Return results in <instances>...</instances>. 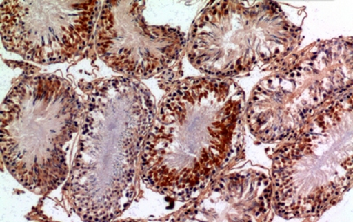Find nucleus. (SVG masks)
Wrapping results in <instances>:
<instances>
[{
	"label": "nucleus",
	"mask_w": 353,
	"mask_h": 222,
	"mask_svg": "<svg viewBox=\"0 0 353 222\" xmlns=\"http://www.w3.org/2000/svg\"><path fill=\"white\" fill-rule=\"evenodd\" d=\"M155 114L152 93L136 78L112 77L93 85L66 188L83 220H113L132 203Z\"/></svg>",
	"instance_id": "f257e3e1"
},
{
	"label": "nucleus",
	"mask_w": 353,
	"mask_h": 222,
	"mask_svg": "<svg viewBox=\"0 0 353 222\" xmlns=\"http://www.w3.org/2000/svg\"><path fill=\"white\" fill-rule=\"evenodd\" d=\"M292 36H293L294 38H296V34H293Z\"/></svg>",
	"instance_id": "423d86ee"
},
{
	"label": "nucleus",
	"mask_w": 353,
	"mask_h": 222,
	"mask_svg": "<svg viewBox=\"0 0 353 222\" xmlns=\"http://www.w3.org/2000/svg\"><path fill=\"white\" fill-rule=\"evenodd\" d=\"M85 104L68 81L32 74L15 85L1 106V153L26 188L43 195L67 179Z\"/></svg>",
	"instance_id": "7ed1b4c3"
},
{
	"label": "nucleus",
	"mask_w": 353,
	"mask_h": 222,
	"mask_svg": "<svg viewBox=\"0 0 353 222\" xmlns=\"http://www.w3.org/2000/svg\"><path fill=\"white\" fill-rule=\"evenodd\" d=\"M146 2L107 1L98 16L94 41L98 56L117 73L146 78L165 70L185 47V34L150 25Z\"/></svg>",
	"instance_id": "39448f33"
},
{
	"label": "nucleus",
	"mask_w": 353,
	"mask_h": 222,
	"mask_svg": "<svg viewBox=\"0 0 353 222\" xmlns=\"http://www.w3.org/2000/svg\"><path fill=\"white\" fill-rule=\"evenodd\" d=\"M241 96L221 80L179 83L160 107L143 145L140 175L146 185L179 199L204 188L222 155L235 152Z\"/></svg>",
	"instance_id": "f03ea898"
},
{
	"label": "nucleus",
	"mask_w": 353,
	"mask_h": 222,
	"mask_svg": "<svg viewBox=\"0 0 353 222\" xmlns=\"http://www.w3.org/2000/svg\"><path fill=\"white\" fill-rule=\"evenodd\" d=\"M102 4L86 0L2 1L3 43L35 63L70 61L90 43Z\"/></svg>",
	"instance_id": "20e7f679"
}]
</instances>
